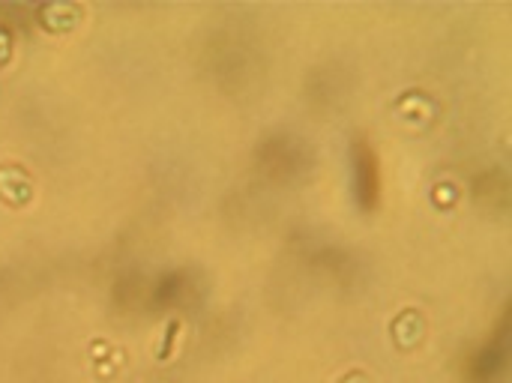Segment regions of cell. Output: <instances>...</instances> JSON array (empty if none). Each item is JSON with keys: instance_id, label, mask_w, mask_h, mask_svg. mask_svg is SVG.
<instances>
[{"instance_id": "cell-4", "label": "cell", "mask_w": 512, "mask_h": 383, "mask_svg": "<svg viewBox=\"0 0 512 383\" xmlns=\"http://www.w3.org/2000/svg\"><path fill=\"white\" fill-rule=\"evenodd\" d=\"M90 357H93V372H96V378H114L117 375V369L123 366V354L114 348V345H108V342H93L90 345Z\"/></svg>"}, {"instance_id": "cell-6", "label": "cell", "mask_w": 512, "mask_h": 383, "mask_svg": "<svg viewBox=\"0 0 512 383\" xmlns=\"http://www.w3.org/2000/svg\"><path fill=\"white\" fill-rule=\"evenodd\" d=\"M180 321L174 318V321H168V327H165V342H162V348L156 351V357H159V363H168L171 360V354H174V345H177V336H180Z\"/></svg>"}, {"instance_id": "cell-3", "label": "cell", "mask_w": 512, "mask_h": 383, "mask_svg": "<svg viewBox=\"0 0 512 383\" xmlns=\"http://www.w3.org/2000/svg\"><path fill=\"white\" fill-rule=\"evenodd\" d=\"M36 15H39V24H42L45 33H57L60 36V33H72L81 24L84 6L69 3V0H54V3H42L36 9Z\"/></svg>"}, {"instance_id": "cell-7", "label": "cell", "mask_w": 512, "mask_h": 383, "mask_svg": "<svg viewBox=\"0 0 512 383\" xmlns=\"http://www.w3.org/2000/svg\"><path fill=\"white\" fill-rule=\"evenodd\" d=\"M9 60H12V33L0 27V69H6Z\"/></svg>"}, {"instance_id": "cell-5", "label": "cell", "mask_w": 512, "mask_h": 383, "mask_svg": "<svg viewBox=\"0 0 512 383\" xmlns=\"http://www.w3.org/2000/svg\"><path fill=\"white\" fill-rule=\"evenodd\" d=\"M456 201H459V186H456L453 180L435 183V189H432V204H435V207L450 210V207H456Z\"/></svg>"}, {"instance_id": "cell-1", "label": "cell", "mask_w": 512, "mask_h": 383, "mask_svg": "<svg viewBox=\"0 0 512 383\" xmlns=\"http://www.w3.org/2000/svg\"><path fill=\"white\" fill-rule=\"evenodd\" d=\"M36 198V183L27 168L15 162H0V201L12 210H24Z\"/></svg>"}, {"instance_id": "cell-8", "label": "cell", "mask_w": 512, "mask_h": 383, "mask_svg": "<svg viewBox=\"0 0 512 383\" xmlns=\"http://www.w3.org/2000/svg\"><path fill=\"white\" fill-rule=\"evenodd\" d=\"M339 383H372V378L366 375V372H360V369H351V372H345Z\"/></svg>"}, {"instance_id": "cell-2", "label": "cell", "mask_w": 512, "mask_h": 383, "mask_svg": "<svg viewBox=\"0 0 512 383\" xmlns=\"http://www.w3.org/2000/svg\"><path fill=\"white\" fill-rule=\"evenodd\" d=\"M390 339H393V345H396L402 354L420 348L423 339H426V318H423V312H420V309H402V312L390 321Z\"/></svg>"}]
</instances>
